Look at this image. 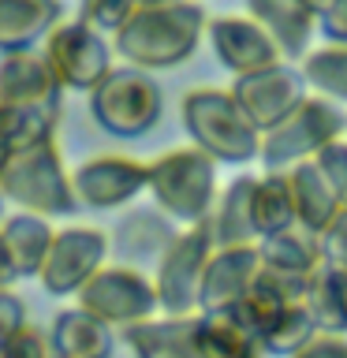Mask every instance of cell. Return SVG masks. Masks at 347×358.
<instances>
[{
  "label": "cell",
  "mask_w": 347,
  "mask_h": 358,
  "mask_svg": "<svg viewBox=\"0 0 347 358\" xmlns=\"http://www.w3.org/2000/svg\"><path fill=\"white\" fill-rule=\"evenodd\" d=\"M209 27V11L198 0H176L161 8H134V15L112 34V52L139 71H168L198 52Z\"/></svg>",
  "instance_id": "6da1fadb"
},
{
  "label": "cell",
  "mask_w": 347,
  "mask_h": 358,
  "mask_svg": "<svg viewBox=\"0 0 347 358\" xmlns=\"http://www.w3.org/2000/svg\"><path fill=\"white\" fill-rule=\"evenodd\" d=\"M190 145L217 164H250L262 150V131L243 116L228 86H194L179 101Z\"/></svg>",
  "instance_id": "7a4b0ae2"
},
{
  "label": "cell",
  "mask_w": 347,
  "mask_h": 358,
  "mask_svg": "<svg viewBox=\"0 0 347 358\" xmlns=\"http://www.w3.org/2000/svg\"><path fill=\"white\" fill-rule=\"evenodd\" d=\"M146 190H150L153 206L164 217H172L179 228L206 224L213 213V201L220 194L217 161L209 153H201L198 145L168 150L146 164Z\"/></svg>",
  "instance_id": "3957f363"
},
{
  "label": "cell",
  "mask_w": 347,
  "mask_h": 358,
  "mask_svg": "<svg viewBox=\"0 0 347 358\" xmlns=\"http://www.w3.org/2000/svg\"><path fill=\"white\" fill-rule=\"evenodd\" d=\"M0 194H4L8 206L22 213H38V217H49V220L78 213L71 172L64 168L56 142L11 153L8 164L0 168Z\"/></svg>",
  "instance_id": "277c9868"
},
{
  "label": "cell",
  "mask_w": 347,
  "mask_h": 358,
  "mask_svg": "<svg viewBox=\"0 0 347 358\" xmlns=\"http://www.w3.org/2000/svg\"><path fill=\"white\" fill-rule=\"evenodd\" d=\"M86 97H90V120L120 142H134L142 134H150L164 116V90L157 86V78L127 64L112 67L105 83L90 90Z\"/></svg>",
  "instance_id": "5b68a950"
},
{
  "label": "cell",
  "mask_w": 347,
  "mask_h": 358,
  "mask_svg": "<svg viewBox=\"0 0 347 358\" xmlns=\"http://www.w3.org/2000/svg\"><path fill=\"white\" fill-rule=\"evenodd\" d=\"M78 302L90 317H97L101 324H108L116 336L139 329V324L161 317V306H157V291L150 273L123 262H105L94 276L78 287Z\"/></svg>",
  "instance_id": "8992f818"
},
{
  "label": "cell",
  "mask_w": 347,
  "mask_h": 358,
  "mask_svg": "<svg viewBox=\"0 0 347 358\" xmlns=\"http://www.w3.org/2000/svg\"><path fill=\"white\" fill-rule=\"evenodd\" d=\"M41 60L49 64L52 78L60 90H75V94H90L105 83V75L116 67V52H112V38L97 34L83 19H60L45 34L38 45Z\"/></svg>",
  "instance_id": "52a82bcc"
},
{
  "label": "cell",
  "mask_w": 347,
  "mask_h": 358,
  "mask_svg": "<svg viewBox=\"0 0 347 358\" xmlns=\"http://www.w3.org/2000/svg\"><path fill=\"white\" fill-rule=\"evenodd\" d=\"M344 116L340 105L325 101L318 94H306L299 101L295 112H288L276 127H269L262 134V164L269 172H284V168L299 164V161H310L318 150H325L329 142H336L344 134Z\"/></svg>",
  "instance_id": "ba28073f"
},
{
  "label": "cell",
  "mask_w": 347,
  "mask_h": 358,
  "mask_svg": "<svg viewBox=\"0 0 347 358\" xmlns=\"http://www.w3.org/2000/svg\"><path fill=\"white\" fill-rule=\"evenodd\" d=\"M217 250L209 239L206 224H190L179 228L168 250L153 265V291L161 317H194L198 313V295H201V276H206L209 254Z\"/></svg>",
  "instance_id": "9c48e42d"
},
{
  "label": "cell",
  "mask_w": 347,
  "mask_h": 358,
  "mask_svg": "<svg viewBox=\"0 0 347 358\" xmlns=\"http://www.w3.org/2000/svg\"><path fill=\"white\" fill-rule=\"evenodd\" d=\"M105 262H108V231L71 224V228H60L52 235L49 250H45V262L34 280L49 295L67 299V295H78V287Z\"/></svg>",
  "instance_id": "30bf717a"
},
{
  "label": "cell",
  "mask_w": 347,
  "mask_h": 358,
  "mask_svg": "<svg viewBox=\"0 0 347 358\" xmlns=\"http://www.w3.org/2000/svg\"><path fill=\"white\" fill-rule=\"evenodd\" d=\"M228 90H232L235 105L243 108V116L262 134L269 127H276L288 112H295L299 101L310 94L299 64H288V60H280L273 67H262V71H254V75H239Z\"/></svg>",
  "instance_id": "8fae6325"
},
{
  "label": "cell",
  "mask_w": 347,
  "mask_h": 358,
  "mask_svg": "<svg viewBox=\"0 0 347 358\" xmlns=\"http://www.w3.org/2000/svg\"><path fill=\"white\" fill-rule=\"evenodd\" d=\"M71 190L78 209H123L146 190V164L127 153L90 157L71 172Z\"/></svg>",
  "instance_id": "7c38bea8"
},
{
  "label": "cell",
  "mask_w": 347,
  "mask_h": 358,
  "mask_svg": "<svg viewBox=\"0 0 347 358\" xmlns=\"http://www.w3.org/2000/svg\"><path fill=\"white\" fill-rule=\"evenodd\" d=\"M206 38H209V49L217 56L220 67L239 78V75H254L262 67H273L280 64L284 56L273 45V38L257 27L250 15H217L209 19L206 27Z\"/></svg>",
  "instance_id": "4fadbf2b"
},
{
  "label": "cell",
  "mask_w": 347,
  "mask_h": 358,
  "mask_svg": "<svg viewBox=\"0 0 347 358\" xmlns=\"http://www.w3.org/2000/svg\"><path fill=\"white\" fill-rule=\"evenodd\" d=\"M179 224L172 217H164L157 206H139L127 209L116 220V228L108 231V254L123 265H157V257L168 250V243L176 239Z\"/></svg>",
  "instance_id": "5bb4252c"
},
{
  "label": "cell",
  "mask_w": 347,
  "mask_h": 358,
  "mask_svg": "<svg viewBox=\"0 0 347 358\" xmlns=\"http://www.w3.org/2000/svg\"><path fill=\"white\" fill-rule=\"evenodd\" d=\"M64 105V90L38 49L0 52V108H49Z\"/></svg>",
  "instance_id": "9a60e30c"
},
{
  "label": "cell",
  "mask_w": 347,
  "mask_h": 358,
  "mask_svg": "<svg viewBox=\"0 0 347 358\" xmlns=\"http://www.w3.org/2000/svg\"><path fill=\"white\" fill-rule=\"evenodd\" d=\"M190 329H194V347L201 358H265L262 332L243 313V306L194 313Z\"/></svg>",
  "instance_id": "2e32d148"
},
{
  "label": "cell",
  "mask_w": 347,
  "mask_h": 358,
  "mask_svg": "<svg viewBox=\"0 0 347 358\" xmlns=\"http://www.w3.org/2000/svg\"><path fill=\"white\" fill-rule=\"evenodd\" d=\"M257 268H262L257 246H217V250L209 254L206 276H201L198 313L235 306V302L246 295V287H250Z\"/></svg>",
  "instance_id": "e0dca14e"
},
{
  "label": "cell",
  "mask_w": 347,
  "mask_h": 358,
  "mask_svg": "<svg viewBox=\"0 0 347 358\" xmlns=\"http://www.w3.org/2000/svg\"><path fill=\"white\" fill-rule=\"evenodd\" d=\"M246 15L262 27L288 64H299L310 52V38L318 34V19L299 0H246Z\"/></svg>",
  "instance_id": "ac0fdd59"
},
{
  "label": "cell",
  "mask_w": 347,
  "mask_h": 358,
  "mask_svg": "<svg viewBox=\"0 0 347 358\" xmlns=\"http://www.w3.org/2000/svg\"><path fill=\"white\" fill-rule=\"evenodd\" d=\"M52 220L49 217H38V213H4L0 217V250H4L11 273L15 280H27V276H38V268L45 262V250L52 243Z\"/></svg>",
  "instance_id": "d6986e66"
},
{
  "label": "cell",
  "mask_w": 347,
  "mask_h": 358,
  "mask_svg": "<svg viewBox=\"0 0 347 358\" xmlns=\"http://www.w3.org/2000/svg\"><path fill=\"white\" fill-rule=\"evenodd\" d=\"M49 343L56 358H112L116 355V332L97 317H90L83 306L56 310L49 329Z\"/></svg>",
  "instance_id": "ffe728a7"
},
{
  "label": "cell",
  "mask_w": 347,
  "mask_h": 358,
  "mask_svg": "<svg viewBox=\"0 0 347 358\" xmlns=\"http://www.w3.org/2000/svg\"><path fill=\"white\" fill-rule=\"evenodd\" d=\"M288 179V194H291V209H295V228H302L306 235H318L336 213H340V198L332 194L329 179L318 172L313 161H299L284 168Z\"/></svg>",
  "instance_id": "44dd1931"
},
{
  "label": "cell",
  "mask_w": 347,
  "mask_h": 358,
  "mask_svg": "<svg viewBox=\"0 0 347 358\" xmlns=\"http://www.w3.org/2000/svg\"><path fill=\"white\" fill-rule=\"evenodd\" d=\"M254 179L257 176H239L213 201V213L206 220L213 246H254V217H250V201H254Z\"/></svg>",
  "instance_id": "7402d4cb"
},
{
  "label": "cell",
  "mask_w": 347,
  "mask_h": 358,
  "mask_svg": "<svg viewBox=\"0 0 347 358\" xmlns=\"http://www.w3.org/2000/svg\"><path fill=\"white\" fill-rule=\"evenodd\" d=\"M60 19V0H0V52L38 49Z\"/></svg>",
  "instance_id": "603a6c76"
},
{
  "label": "cell",
  "mask_w": 347,
  "mask_h": 358,
  "mask_svg": "<svg viewBox=\"0 0 347 358\" xmlns=\"http://www.w3.org/2000/svg\"><path fill=\"white\" fill-rule=\"evenodd\" d=\"M254 246H257V262H262L265 273L295 280V284H306V276L321 265L318 239L306 235L302 228H288V231L265 235V239H257Z\"/></svg>",
  "instance_id": "cb8c5ba5"
},
{
  "label": "cell",
  "mask_w": 347,
  "mask_h": 358,
  "mask_svg": "<svg viewBox=\"0 0 347 358\" xmlns=\"http://www.w3.org/2000/svg\"><path fill=\"white\" fill-rule=\"evenodd\" d=\"M302 302H306L318 332H336L347 336V273L336 265H318L306 276L302 287Z\"/></svg>",
  "instance_id": "d4e9b609"
},
{
  "label": "cell",
  "mask_w": 347,
  "mask_h": 358,
  "mask_svg": "<svg viewBox=\"0 0 347 358\" xmlns=\"http://www.w3.org/2000/svg\"><path fill=\"white\" fill-rule=\"evenodd\" d=\"M123 343L131 347L134 358H201L190 317H153L123 332Z\"/></svg>",
  "instance_id": "484cf974"
},
{
  "label": "cell",
  "mask_w": 347,
  "mask_h": 358,
  "mask_svg": "<svg viewBox=\"0 0 347 358\" xmlns=\"http://www.w3.org/2000/svg\"><path fill=\"white\" fill-rule=\"evenodd\" d=\"M64 105L49 108H0V142L11 153L34 150V145L56 142V127H60Z\"/></svg>",
  "instance_id": "4316f807"
},
{
  "label": "cell",
  "mask_w": 347,
  "mask_h": 358,
  "mask_svg": "<svg viewBox=\"0 0 347 358\" xmlns=\"http://www.w3.org/2000/svg\"><path fill=\"white\" fill-rule=\"evenodd\" d=\"M306 90L332 105H347V45H321L299 60Z\"/></svg>",
  "instance_id": "83f0119b"
},
{
  "label": "cell",
  "mask_w": 347,
  "mask_h": 358,
  "mask_svg": "<svg viewBox=\"0 0 347 358\" xmlns=\"http://www.w3.org/2000/svg\"><path fill=\"white\" fill-rule=\"evenodd\" d=\"M250 217H254L257 239L295 228V209H291V194H288V179H284V172H265V176L254 179Z\"/></svg>",
  "instance_id": "f1b7e54d"
},
{
  "label": "cell",
  "mask_w": 347,
  "mask_h": 358,
  "mask_svg": "<svg viewBox=\"0 0 347 358\" xmlns=\"http://www.w3.org/2000/svg\"><path fill=\"white\" fill-rule=\"evenodd\" d=\"M313 332H318V324H313L310 310H306V302L295 299V302H288V306H284L273 321L265 324V332H262V347H265V355L291 358L302 343L310 340Z\"/></svg>",
  "instance_id": "f546056e"
},
{
  "label": "cell",
  "mask_w": 347,
  "mask_h": 358,
  "mask_svg": "<svg viewBox=\"0 0 347 358\" xmlns=\"http://www.w3.org/2000/svg\"><path fill=\"white\" fill-rule=\"evenodd\" d=\"M131 15H134L131 0H78V19L90 22L105 38H112Z\"/></svg>",
  "instance_id": "4dcf8cb0"
},
{
  "label": "cell",
  "mask_w": 347,
  "mask_h": 358,
  "mask_svg": "<svg viewBox=\"0 0 347 358\" xmlns=\"http://www.w3.org/2000/svg\"><path fill=\"white\" fill-rule=\"evenodd\" d=\"M0 358H56L52 355V343H49V332L41 324L27 321L22 329H15L0 343Z\"/></svg>",
  "instance_id": "1f68e13d"
},
{
  "label": "cell",
  "mask_w": 347,
  "mask_h": 358,
  "mask_svg": "<svg viewBox=\"0 0 347 358\" xmlns=\"http://www.w3.org/2000/svg\"><path fill=\"white\" fill-rule=\"evenodd\" d=\"M310 161L318 164V172L325 179H329V187H332V194L340 198V206H347V142L344 138L329 142L325 150L313 153Z\"/></svg>",
  "instance_id": "d6a6232c"
},
{
  "label": "cell",
  "mask_w": 347,
  "mask_h": 358,
  "mask_svg": "<svg viewBox=\"0 0 347 358\" xmlns=\"http://www.w3.org/2000/svg\"><path fill=\"white\" fill-rule=\"evenodd\" d=\"M313 239H318L321 262L325 265H336V268H344V273H347V206L336 213V217L325 224Z\"/></svg>",
  "instance_id": "836d02e7"
},
{
  "label": "cell",
  "mask_w": 347,
  "mask_h": 358,
  "mask_svg": "<svg viewBox=\"0 0 347 358\" xmlns=\"http://www.w3.org/2000/svg\"><path fill=\"white\" fill-rule=\"evenodd\" d=\"M318 34L325 45H347V0H329V8L318 15Z\"/></svg>",
  "instance_id": "e575fe53"
},
{
  "label": "cell",
  "mask_w": 347,
  "mask_h": 358,
  "mask_svg": "<svg viewBox=\"0 0 347 358\" xmlns=\"http://www.w3.org/2000/svg\"><path fill=\"white\" fill-rule=\"evenodd\" d=\"M291 358H347V336H336V332H313L310 340L302 343Z\"/></svg>",
  "instance_id": "d590c367"
},
{
  "label": "cell",
  "mask_w": 347,
  "mask_h": 358,
  "mask_svg": "<svg viewBox=\"0 0 347 358\" xmlns=\"http://www.w3.org/2000/svg\"><path fill=\"white\" fill-rule=\"evenodd\" d=\"M30 317H27V302H22L11 287H0V343L8 340L15 329H22Z\"/></svg>",
  "instance_id": "8d00e7d4"
},
{
  "label": "cell",
  "mask_w": 347,
  "mask_h": 358,
  "mask_svg": "<svg viewBox=\"0 0 347 358\" xmlns=\"http://www.w3.org/2000/svg\"><path fill=\"white\" fill-rule=\"evenodd\" d=\"M11 284H15V273H11L8 257H4V250H0V287H11Z\"/></svg>",
  "instance_id": "74e56055"
},
{
  "label": "cell",
  "mask_w": 347,
  "mask_h": 358,
  "mask_svg": "<svg viewBox=\"0 0 347 358\" xmlns=\"http://www.w3.org/2000/svg\"><path fill=\"white\" fill-rule=\"evenodd\" d=\"M299 4H302V8H306V11H310V15H313V19H318V15H321V11H325V8H329V0H299Z\"/></svg>",
  "instance_id": "f35d334b"
},
{
  "label": "cell",
  "mask_w": 347,
  "mask_h": 358,
  "mask_svg": "<svg viewBox=\"0 0 347 358\" xmlns=\"http://www.w3.org/2000/svg\"><path fill=\"white\" fill-rule=\"evenodd\" d=\"M134 8H161V4H176V0H131Z\"/></svg>",
  "instance_id": "ab89813d"
},
{
  "label": "cell",
  "mask_w": 347,
  "mask_h": 358,
  "mask_svg": "<svg viewBox=\"0 0 347 358\" xmlns=\"http://www.w3.org/2000/svg\"><path fill=\"white\" fill-rule=\"evenodd\" d=\"M8 157H11V150H8V145H4V142H0V168H4V164H8Z\"/></svg>",
  "instance_id": "60d3db41"
},
{
  "label": "cell",
  "mask_w": 347,
  "mask_h": 358,
  "mask_svg": "<svg viewBox=\"0 0 347 358\" xmlns=\"http://www.w3.org/2000/svg\"><path fill=\"white\" fill-rule=\"evenodd\" d=\"M4 209H8V201H4V194H0V217H4Z\"/></svg>",
  "instance_id": "b9f144b4"
},
{
  "label": "cell",
  "mask_w": 347,
  "mask_h": 358,
  "mask_svg": "<svg viewBox=\"0 0 347 358\" xmlns=\"http://www.w3.org/2000/svg\"><path fill=\"white\" fill-rule=\"evenodd\" d=\"M344 134H347V116H344Z\"/></svg>",
  "instance_id": "7bdbcfd3"
}]
</instances>
